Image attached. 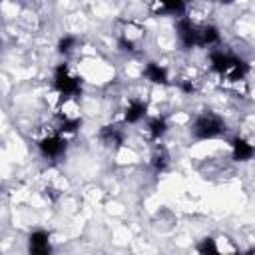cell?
<instances>
[{"label":"cell","instance_id":"6da1fadb","mask_svg":"<svg viewBox=\"0 0 255 255\" xmlns=\"http://www.w3.org/2000/svg\"><path fill=\"white\" fill-rule=\"evenodd\" d=\"M191 131L195 139H213L225 133V120L215 112H201L195 116L191 124Z\"/></svg>","mask_w":255,"mask_h":255},{"label":"cell","instance_id":"7a4b0ae2","mask_svg":"<svg viewBox=\"0 0 255 255\" xmlns=\"http://www.w3.org/2000/svg\"><path fill=\"white\" fill-rule=\"evenodd\" d=\"M52 86H54V90L58 92L60 98H78V94L82 90V80L74 72V68L64 62V64L56 66Z\"/></svg>","mask_w":255,"mask_h":255},{"label":"cell","instance_id":"3957f363","mask_svg":"<svg viewBox=\"0 0 255 255\" xmlns=\"http://www.w3.org/2000/svg\"><path fill=\"white\" fill-rule=\"evenodd\" d=\"M38 147H40V151H42L46 157L56 159V157H60V155L66 151V137L60 135V133H56V131L52 129V126H50V129L44 131V135L38 139Z\"/></svg>","mask_w":255,"mask_h":255},{"label":"cell","instance_id":"277c9868","mask_svg":"<svg viewBox=\"0 0 255 255\" xmlns=\"http://www.w3.org/2000/svg\"><path fill=\"white\" fill-rule=\"evenodd\" d=\"M197 26L199 24L191 16H187V14L181 16V18H177V24H175V28H177V40H179V44L185 50L197 46Z\"/></svg>","mask_w":255,"mask_h":255},{"label":"cell","instance_id":"5b68a950","mask_svg":"<svg viewBox=\"0 0 255 255\" xmlns=\"http://www.w3.org/2000/svg\"><path fill=\"white\" fill-rule=\"evenodd\" d=\"M28 253L30 255H52L50 233L44 229H36L28 237Z\"/></svg>","mask_w":255,"mask_h":255},{"label":"cell","instance_id":"8992f818","mask_svg":"<svg viewBox=\"0 0 255 255\" xmlns=\"http://www.w3.org/2000/svg\"><path fill=\"white\" fill-rule=\"evenodd\" d=\"M229 147H231V155L235 161H249L253 155H255V145L241 137V135H235L229 139Z\"/></svg>","mask_w":255,"mask_h":255},{"label":"cell","instance_id":"52a82bcc","mask_svg":"<svg viewBox=\"0 0 255 255\" xmlns=\"http://www.w3.org/2000/svg\"><path fill=\"white\" fill-rule=\"evenodd\" d=\"M147 114V106L139 98H131L124 108V122L126 124H139Z\"/></svg>","mask_w":255,"mask_h":255},{"label":"cell","instance_id":"ba28073f","mask_svg":"<svg viewBox=\"0 0 255 255\" xmlns=\"http://www.w3.org/2000/svg\"><path fill=\"white\" fill-rule=\"evenodd\" d=\"M167 131V122L159 116H153V118H147L145 120V126H143V135L145 139L149 141H159Z\"/></svg>","mask_w":255,"mask_h":255},{"label":"cell","instance_id":"9c48e42d","mask_svg":"<svg viewBox=\"0 0 255 255\" xmlns=\"http://www.w3.org/2000/svg\"><path fill=\"white\" fill-rule=\"evenodd\" d=\"M219 30L213 24H199L197 26V46L201 48H211L219 44Z\"/></svg>","mask_w":255,"mask_h":255},{"label":"cell","instance_id":"30bf717a","mask_svg":"<svg viewBox=\"0 0 255 255\" xmlns=\"http://www.w3.org/2000/svg\"><path fill=\"white\" fill-rule=\"evenodd\" d=\"M100 139H102L104 145H108L112 149H118L124 143V131H122V128H118L114 124L112 126H104L100 129Z\"/></svg>","mask_w":255,"mask_h":255},{"label":"cell","instance_id":"8fae6325","mask_svg":"<svg viewBox=\"0 0 255 255\" xmlns=\"http://www.w3.org/2000/svg\"><path fill=\"white\" fill-rule=\"evenodd\" d=\"M143 78L147 80V82H151V84H157V86H163V84H167V70L163 68V66H159L157 62H147L145 66H143Z\"/></svg>","mask_w":255,"mask_h":255},{"label":"cell","instance_id":"7c38bea8","mask_svg":"<svg viewBox=\"0 0 255 255\" xmlns=\"http://www.w3.org/2000/svg\"><path fill=\"white\" fill-rule=\"evenodd\" d=\"M151 10L155 14H165V16H185L187 14V6L183 2H155L151 6Z\"/></svg>","mask_w":255,"mask_h":255},{"label":"cell","instance_id":"4fadbf2b","mask_svg":"<svg viewBox=\"0 0 255 255\" xmlns=\"http://www.w3.org/2000/svg\"><path fill=\"white\" fill-rule=\"evenodd\" d=\"M149 163L155 171H165L169 167V151L163 147V145H155L153 151H151V157H149Z\"/></svg>","mask_w":255,"mask_h":255},{"label":"cell","instance_id":"5bb4252c","mask_svg":"<svg viewBox=\"0 0 255 255\" xmlns=\"http://www.w3.org/2000/svg\"><path fill=\"white\" fill-rule=\"evenodd\" d=\"M197 253H199V255H219L217 239H213V237H203V239L197 243Z\"/></svg>","mask_w":255,"mask_h":255},{"label":"cell","instance_id":"9a60e30c","mask_svg":"<svg viewBox=\"0 0 255 255\" xmlns=\"http://www.w3.org/2000/svg\"><path fill=\"white\" fill-rule=\"evenodd\" d=\"M76 44H78V40H76L74 36H64V38L58 42V52H60V54H64V56H68V54H72V52H74Z\"/></svg>","mask_w":255,"mask_h":255},{"label":"cell","instance_id":"2e32d148","mask_svg":"<svg viewBox=\"0 0 255 255\" xmlns=\"http://www.w3.org/2000/svg\"><path fill=\"white\" fill-rule=\"evenodd\" d=\"M245 255H255V249H249V251H247Z\"/></svg>","mask_w":255,"mask_h":255}]
</instances>
